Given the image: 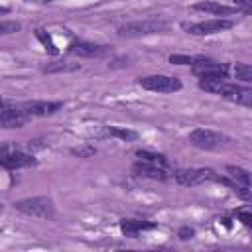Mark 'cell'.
I'll return each instance as SVG.
<instances>
[{
  "mask_svg": "<svg viewBox=\"0 0 252 252\" xmlns=\"http://www.w3.org/2000/svg\"><path fill=\"white\" fill-rule=\"evenodd\" d=\"M173 177L179 185L183 187H197V185H203V183H224V185H230V187H238L234 181L226 179V177H220L219 173H215L213 169L209 167H187V169H177L173 171Z\"/></svg>",
  "mask_w": 252,
  "mask_h": 252,
  "instance_id": "obj_2",
  "label": "cell"
},
{
  "mask_svg": "<svg viewBox=\"0 0 252 252\" xmlns=\"http://www.w3.org/2000/svg\"><path fill=\"white\" fill-rule=\"evenodd\" d=\"M37 159L26 152H20L14 146H0V167L4 169H22V167H32L35 165Z\"/></svg>",
  "mask_w": 252,
  "mask_h": 252,
  "instance_id": "obj_6",
  "label": "cell"
},
{
  "mask_svg": "<svg viewBox=\"0 0 252 252\" xmlns=\"http://www.w3.org/2000/svg\"><path fill=\"white\" fill-rule=\"evenodd\" d=\"M234 75L236 79H240L242 83H250L252 81V67L248 63H236L234 65Z\"/></svg>",
  "mask_w": 252,
  "mask_h": 252,
  "instance_id": "obj_22",
  "label": "cell"
},
{
  "mask_svg": "<svg viewBox=\"0 0 252 252\" xmlns=\"http://www.w3.org/2000/svg\"><path fill=\"white\" fill-rule=\"evenodd\" d=\"M199 87L207 93L213 94H220L228 100H234L236 104H244L250 106L252 104V91L248 87L236 85V83H228L226 79H201Z\"/></svg>",
  "mask_w": 252,
  "mask_h": 252,
  "instance_id": "obj_1",
  "label": "cell"
},
{
  "mask_svg": "<svg viewBox=\"0 0 252 252\" xmlns=\"http://www.w3.org/2000/svg\"><path fill=\"white\" fill-rule=\"evenodd\" d=\"M138 85L146 91H154V93H175L181 89V81L177 77H169V75H148V77H140Z\"/></svg>",
  "mask_w": 252,
  "mask_h": 252,
  "instance_id": "obj_7",
  "label": "cell"
},
{
  "mask_svg": "<svg viewBox=\"0 0 252 252\" xmlns=\"http://www.w3.org/2000/svg\"><path fill=\"white\" fill-rule=\"evenodd\" d=\"M236 217L242 220V224H246V226L252 224V213H250L248 209H238V211H236Z\"/></svg>",
  "mask_w": 252,
  "mask_h": 252,
  "instance_id": "obj_25",
  "label": "cell"
},
{
  "mask_svg": "<svg viewBox=\"0 0 252 252\" xmlns=\"http://www.w3.org/2000/svg\"><path fill=\"white\" fill-rule=\"evenodd\" d=\"M136 156H138V159H142V161H148V163H154V165H159V167H163V169H171V171H173L169 159H167L163 154H156V152H150V150H138Z\"/></svg>",
  "mask_w": 252,
  "mask_h": 252,
  "instance_id": "obj_16",
  "label": "cell"
},
{
  "mask_svg": "<svg viewBox=\"0 0 252 252\" xmlns=\"http://www.w3.org/2000/svg\"><path fill=\"white\" fill-rule=\"evenodd\" d=\"M102 136L118 138V140H124V142H134L138 138V132L128 130V128H118V126H104L102 128Z\"/></svg>",
  "mask_w": 252,
  "mask_h": 252,
  "instance_id": "obj_17",
  "label": "cell"
},
{
  "mask_svg": "<svg viewBox=\"0 0 252 252\" xmlns=\"http://www.w3.org/2000/svg\"><path fill=\"white\" fill-rule=\"evenodd\" d=\"M14 209L28 217H37V219H51L55 215V205L49 197H30L16 201Z\"/></svg>",
  "mask_w": 252,
  "mask_h": 252,
  "instance_id": "obj_5",
  "label": "cell"
},
{
  "mask_svg": "<svg viewBox=\"0 0 252 252\" xmlns=\"http://www.w3.org/2000/svg\"><path fill=\"white\" fill-rule=\"evenodd\" d=\"M234 8L242 10L244 14H248L252 10V0H234Z\"/></svg>",
  "mask_w": 252,
  "mask_h": 252,
  "instance_id": "obj_27",
  "label": "cell"
},
{
  "mask_svg": "<svg viewBox=\"0 0 252 252\" xmlns=\"http://www.w3.org/2000/svg\"><path fill=\"white\" fill-rule=\"evenodd\" d=\"M177 236H179L181 240H189V238L195 236V228H191V226H181V228L177 230Z\"/></svg>",
  "mask_w": 252,
  "mask_h": 252,
  "instance_id": "obj_26",
  "label": "cell"
},
{
  "mask_svg": "<svg viewBox=\"0 0 252 252\" xmlns=\"http://www.w3.org/2000/svg\"><path fill=\"white\" fill-rule=\"evenodd\" d=\"M61 106H63V102H59V100H55V102L53 100H30V102L20 104V108L24 110V114L28 118H32V116H49V114L57 112Z\"/></svg>",
  "mask_w": 252,
  "mask_h": 252,
  "instance_id": "obj_10",
  "label": "cell"
},
{
  "mask_svg": "<svg viewBox=\"0 0 252 252\" xmlns=\"http://www.w3.org/2000/svg\"><path fill=\"white\" fill-rule=\"evenodd\" d=\"M35 37L43 43V47H45V51H47V53H51V55H57V53H59V49H57V45L53 43L51 35H49L43 28H37V30H35Z\"/></svg>",
  "mask_w": 252,
  "mask_h": 252,
  "instance_id": "obj_20",
  "label": "cell"
},
{
  "mask_svg": "<svg viewBox=\"0 0 252 252\" xmlns=\"http://www.w3.org/2000/svg\"><path fill=\"white\" fill-rule=\"evenodd\" d=\"M158 224L156 222H150V220H138V219H122L120 220V230L124 236L128 238H136L140 232L144 230H152L156 228Z\"/></svg>",
  "mask_w": 252,
  "mask_h": 252,
  "instance_id": "obj_14",
  "label": "cell"
},
{
  "mask_svg": "<svg viewBox=\"0 0 252 252\" xmlns=\"http://www.w3.org/2000/svg\"><path fill=\"white\" fill-rule=\"evenodd\" d=\"M169 61L175 65H199L203 61H207V57H203V55H171Z\"/></svg>",
  "mask_w": 252,
  "mask_h": 252,
  "instance_id": "obj_21",
  "label": "cell"
},
{
  "mask_svg": "<svg viewBox=\"0 0 252 252\" xmlns=\"http://www.w3.org/2000/svg\"><path fill=\"white\" fill-rule=\"evenodd\" d=\"M67 51H69L71 55H79V57H100V55L108 53V47H106V45H98V43H91V41L77 39V41L69 43Z\"/></svg>",
  "mask_w": 252,
  "mask_h": 252,
  "instance_id": "obj_12",
  "label": "cell"
},
{
  "mask_svg": "<svg viewBox=\"0 0 252 252\" xmlns=\"http://www.w3.org/2000/svg\"><path fill=\"white\" fill-rule=\"evenodd\" d=\"M187 142L199 150H224L232 146V140L220 132L207 130V128H197L187 136Z\"/></svg>",
  "mask_w": 252,
  "mask_h": 252,
  "instance_id": "obj_4",
  "label": "cell"
},
{
  "mask_svg": "<svg viewBox=\"0 0 252 252\" xmlns=\"http://www.w3.org/2000/svg\"><path fill=\"white\" fill-rule=\"evenodd\" d=\"M28 122V116L20 106H10L6 104L0 110V126L2 128H22Z\"/></svg>",
  "mask_w": 252,
  "mask_h": 252,
  "instance_id": "obj_13",
  "label": "cell"
},
{
  "mask_svg": "<svg viewBox=\"0 0 252 252\" xmlns=\"http://www.w3.org/2000/svg\"><path fill=\"white\" fill-rule=\"evenodd\" d=\"M169 28V22L163 18H146V20H134L128 24H122L116 33L120 37H144L152 33H161Z\"/></svg>",
  "mask_w": 252,
  "mask_h": 252,
  "instance_id": "obj_3",
  "label": "cell"
},
{
  "mask_svg": "<svg viewBox=\"0 0 252 252\" xmlns=\"http://www.w3.org/2000/svg\"><path fill=\"white\" fill-rule=\"evenodd\" d=\"M193 8L199 12L213 14V16H230V14L238 12L234 6H226V4H219V2H197Z\"/></svg>",
  "mask_w": 252,
  "mask_h": 252,
  "instance_id": "obj_15",
  "label": "cell"
},
{
  "mask_svg": "<svg viewBox=\"0 0 252 252\" xmlns=\"http://www.w3.org/2000/svg\"><path fill=\"white\" fill-rule=\"evenodd\" d=\"M4 106H6V102H4V98H2V96H0V110H2V108H4Z\"/></svg>",
  "mask_w": 252,
  "mask_h": 252,
  "instance_id": "obj_29",
  "label": "cell"
},
{
  "mask_svg": "<svg viewBox=\"0 0 252 252\" xmlns=\"http://www.w3.org/2000/svg\"><path fill=\"white\" fill-rule=\"evenodd\" d=\"M193 75L201 79H228V65L207 59L199 65H193Z\"/></svg>",
  "mask_w": 252,
  "mask_h": 252,
  "instance_id": "obj_9",
  "label": "cell"
},
{
  "mask_svg": "<svg viewBox=\"0 0 252 252\" xmlns=\"http://www.w3.org/2000/svg\"><path fill=\"white\" fill-rule=\"evenodd\" d=\"M132 171L136 175H142V177H150V179H158V181H165L169 177H173V171L171 169H163L159 165H154V163H148V161H142L138 159L134 165H132Z\"/></svg>",
  "mask_w": 252,
  "mask_h": 252,
  "instance_id": "obj_11",
  "label": "cell"
},
{
  "mask_svg": "<svg viewBox=\"0 0 252 252\" xmlns=\"http://www.w3.org/2000/svg\"><path fill=\"white\" fill-rule=\"evenodd\" d=\"M79 63H67V61H55V63H47L43 67V73H69V71H77Z\"/></svg>",
  "mask_w": 252,
  "mask_h": 252,
  "instance_id": "obj_19",
  "label": "cell"
},
{
  "mask_svg": "<svg viewBox=\"0 0 252 252\" xmlns=\"http://www.w3.org/2000/svg\"><path fill=\"white\" fill-rule=\"evenodd\" d=\"M226 171H228V175L234 179L236 185H240V187H248V189H250V173H248L246 169L236 167V165H226Z\"/></svg>",
  "mask_w": 252,
  "mask_h": 252,
  "instance_id": "obj_18",
  "label": "cell"
},
{
  "mask_svg": "<svg viewBox=\"0 0 252 252\" xmlns=\"http://www.w3.org/2000/svg\"><path fill=\"white\" fill-rule=\"evenodd\" d=\"M71 154L73 156H79V158H93L96 154V148L94 146H89V144H83V146L71 148Z\"/></svg>",
  "mask_w": 252,
  "mask_h": 252,
  "instance_id": "obj_23",
  "label": "cell"
},
{
  "mask_svg": "<svg viewBox=\"0 0 252 252\" xmlns=\"http://www.w3.org/2000/svg\"><path fill=\"white\" fill-rule=\"evenodd\" d=\"M28 2H33V4H47V2H55V0H28Z\"/></svg>",
  "mask_w": 252,
  "mask_h": 252,
  "instance_id": "obj_28",
  "label": "cell"
},
{
  "mask_svg": "<svg viewBox=\"0 0 252 252\" xmlns=\"http://www.w3.org/2000/svg\"><path fill=\"white\" fill-rule=\"evenodd\" d=\"M20 28H22L20 22H12V20H8V22H0V35L16 33V32H20Z\"/></svg>",
  "mask_w": 252,
  "mask_h": 252,
  "instance_id": "obj_24",
  "label": "cell"
},
{
  "mask_svg": "<svg viewBox=\"0 0 252 252\" xmlns=\"http://www.w3.org/2000/svg\"><path fill=\"white\" fill-rule=\"evenodd\" d=\"M232 26H234V22L228 20V18H213V20L189 24V26H183V28L191 35H213V33H220L224 30H230Z\"/></svg>",
  "mask_w": 252,
  "mask_h": 252,
  "instance_id": "obj_8",
  "label": "cell"
}]
</instances>
